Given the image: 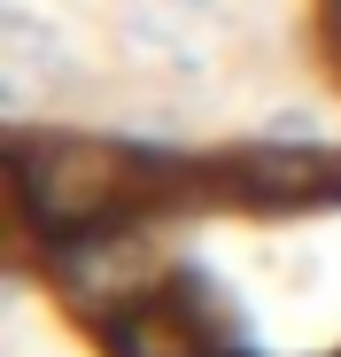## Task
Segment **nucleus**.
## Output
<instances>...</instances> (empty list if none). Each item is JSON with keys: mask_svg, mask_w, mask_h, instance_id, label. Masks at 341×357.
<instances>
[{"mask_svg": "<svg viewBox=\"0 0 341 357\" xmlns=\"http://www.w3.org/2000/svg\"><path fill=\"white\" fill-rule=\"evenodd\" d=\"M140 195H148V163L109 148V140H78V132L31 140V132H16V148H8V202H16V225L39 233V241L125 218Z\"/></svg>", "mask_w": 341, "mask_h": 357, "instance_id": "f257e3e1", "label": "nucleus"}, {"mask_svg": "<svg viewBox=\"0 0 341 357\" xmlns=\"http://www.w3.org/2000/svg\"><path fill=\"white\" fill-rule=\"evenodd\" d=\"M47 280H54V295H63L78 319L109 326L117 311H132L140 295H155L170 280V264H163L155 233L140 218H101V225L63 233V241L47 249Z\"/></svg>", "mask_w": 341, "mask_h": 357, "instance_id": "f03ea898", "label": "nucleus"}, {"mask_svg": "<svg viewBox=\"0 0 341 357\" xmlns=\"http://www.w3.org/2000/svg\"><path fill=\"white\" fill-rule=\"evenodd\" d=\"M225 31L233 24H225L217 0H125L117 8V47L163 78H202L217 63Z\"/></svg>", "mask_w": 341, "mask_h": 357, "instance_id": "7ed1b4c3", "label": "nucleus"}, {"mask_svg": "<svg viewBox=\"0 0 341 357\" xmlns=\"http://www.w3.org/2000/svg\"><path fill=\"white\" fill-rule=\"evenodd\" d=\"M101 342H109V357H225V326L202 311V303H187V295H140L132 311H117L101 326Z\"/></svg>", "mask_w": 341, "mask_h": 357, "instance_id": "20e7f679", "label": "nucleus"}, {"mask_svg": "<svg viewBox=\"0 0 341 357\" xmlns=\"http://www.w3.org/2000/svg\"><path fill=\"white\" fill-rule=\"evenodd\" d=\"M70 78V39L39 24L31 8H0V93L8 109H24L39 86H63Z\"/></svg>", "mask_w": 341, "mask_h": 357, "instance_id": "39448f33", "label": "nucleus"}, {"mask_svg": "<svg viewBox=\"0 0 341 357\" xmlns=\"http://www.w3.org/2000/svg\"><path fill=\"white\" fill-rule=\"evenodd\" d=\"M318 24H326V39L341 47V0H318Z\"/></svg>", "mask_w": 341, "mask_h": 357, "instance_id": "423d86ee", "label": "nucleus"}, {"mask_svg": "<svg viewBox=\"0 0 341 357\" xmlns=\"http://www.w3.org/2000/svg\"><path fill=\"white\" fill-rule=\"evenodd\" d=\"M225 357H233V349H225Z\"/></svg>", "mask_w": 341, "mask_h": 357, "instance_id": "0eeeda50", "label": "nucleus"}]
</instances>
